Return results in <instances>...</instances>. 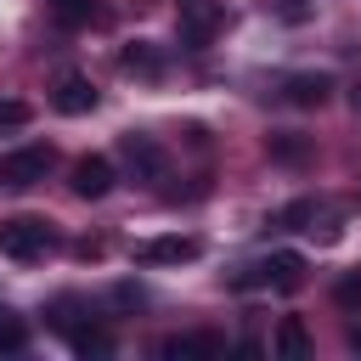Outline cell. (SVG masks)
<instances>
[{"mask_svg":"<svg viewBox=\"0 0 361 361\" xmlns=\"http://www.w3.org/2000/svg\"><path fill=\"white\" fill-rule=\"evenodd\" d=\"M203 254V243L197 237H147L141 248H135V265H186V259H197Z\"/></svg>","mask_w":361,"mask_h":361,"instance_id":"8992f818","label":"cell"},{"mask_svg":"<svg viewBox=\"0 0 361 361\" xmlns=\"http://www.w3.org/2000/svg\"><path fill=\"white\" fill-rule=\"evenodd\" d=\"M68 344H73V355H113V338L96 327V322H73L68 333H62Z\"/></svg>","mask_w":361,"mask_h":361,"instance_id":"4fadbf2b","label":"cell"},{"mask_svg":"<svg viewBox=\"0 0 361 361\" xmlns=\"http://www.w3.org/2000/svg\"><path fill=\"white\" fill-rule=\"evenodd\" d=\"M158 355H164V361H214V355H226V338H214V333H186V338H164Z\"/></svg>","mask_w":361,"mask_h":361,"instance_id":"ba28073f","label":"cell"},{"mask_svg":"<svg viewBox=\"0 0 361 361\" xmlns=\"http://www.w3.org/2000/svg\"><path fill=\"white\" fill-rule=\"evenodd\" d=\"M45 248H51V226H45L39 214H6V220H0V254H6V259H23V265H28V259H39Z\"/></svg>","mask_w":361,"mask_h":361,"instance_id":"6da1fadb","label":"cell"},{"mask_svg":"<svg viewBox=\"0 0 361 361\" xmlns=\"http://www.w3.org/2000/svg\"><path fill=\"white\" fill-rule=\"evenodd\" d=\"M276 355H288V361H305L310 355V333H305L299 316H282L276 322Z\"/></svg>","mask_w":361,"mask_h":361,"instance_id":"7c38bea8","label":"cell"},{"mask_svg":"<svg viewBox=\"0 0 361 361\" xmlns=\"http://www.w3.org/2000/svg\"><path fill=\"white\" fill-rule=\"evenodd\" d=\"M265 282H271V288H282V293H293V288L305 282V259H299L293 248H276V254L265 259Z\"/></svg>","mask_w":361,"mask_h":361,"instance_id":"30bf717a","label":"cell"},{"mask_svg":"<svg viewBox=\"0 0 361 361\" xmlns=\"http://www.w3.org/2000/svg\"><path fill=\"white\" fill-rule=\"evenodd\" d=\"M51 107L68 113V118H79V113L96 107V85H90L85 73H56V85H51Z\"/></svg>","mask_w":361,"mask_h":361,"instance_id":"52a82bcc","label":"cell"},{"mask_svg":"<svg viewBox=\"0 0 361 361\" xmlns=\"http://www.w3.org/2000/svg\"><path fill=\"white\" fill-rule=\"evenodd\" d=\"M265 147H271V158H282V164H305V158H310V141L293 135V130H276Z\"/></svg>","mask_w":361,"mask_h":361,"instance_id":"9a60e30c","label":"cell"},{"mask_svg":"<svg viewBox=\"0 0 361 361\" xmlns=\"http://www.w3.org/2000/svg\"><path fill=\"white\" fill-rule=\"evenodd\" d=\"M23 344H28V327H23V322H17V316L0 305V355H17Z\"/></svg>","mask_w":361,"mask_h":361,"instance_id":"e0dca14e","label":"cell"},{"mask_svg":"<svg viewBox=\"0 0 361 361\" xmlns=\"http://www.w3.org/2000/svg\"><path fill=\"white\" fill-rule=\"evenodd\" d=\"M118 68H124V73H141V79H152V73H164V56H158L147 39H130V45L118 51Z\"/></svg>","mask_w":361,"mask_h":361,"instance_id":"8fae6325","label":"cell"},{"mask_svg":"<svg viewBox=\"0 0 361 361\" xmlns=\"http://www.w3.org/2000/svg\"><path fill=\"white\" fill-rule=\"evenodd\" d=\"M350 350H361V327H350Z\"/></svg>","mask_w":361,"mask_h":361,"instance_id":"44dd1931","label":"cell"},{"mask_svg":"<svg viewBox=\"0 0 361 361\" xmlns=\"http://www.w3.org/2000/svg\"><path fill=\"white\" fill-rule=\"evenodd\" d=\"M113 180H118V169H113V158H102V152H85V158L68 169V186H73V197H85V203L107 197Z\"/></svg>","mask_w":361,"mask_h":361,"instance_id":"5b68a950","label":"cell"},{"mask_svg":"<svg viewBox=\"0 0 361 361\" xmlns=\"http://www.w3.org/2000/svg\"><path fill=\"white\" fill-rule=\"evenodd\" d=\"M51 11H56V23L62 28H79V23H90L96 17V0H45Z\"/></svg>","mask_w":361,"mask_h":361,"instance_id":"2e32d148","label":"cell"},{"mask_svg":"<svg viewBox=\"0 0 361 361\" xmlns=\"http://www.w3.org/2000/svg\"><path fill=\"white\" fill-rule=\"evenodd\" d=\"M327 96H333L327 73H288L282 79V102H293V107H322Z\"/></svg>","mask_w":361,"mask_h":361,"instance_id":"9c48e42d","label":"cell"},{"mask_svg":"<svg viewBox=\"0 0 361 361\" xmlns=\"http://www.w3.org/2000/svg\"><path fill=\"white\" fill-rule=\"evenodd\" d=\"M118 164L130 169V180H141V186H152V180H164L169 175V152L152 141V135H118Z\"/></svg>","mask_w":361,"mask_h":361,"instance_id":"3957f363","label":"cell"},{"mask_svg":"<svg viewBox=\"0 0 361 361\" xmlns=\"http://www.w3.org/2000/svg\"><path fill=\"white\" fill-rule=\"evenodd\" d=\"M350 107H355V118H361V85H355V96H350Z\"/></svg>","mask_w":361,"mask_h":361,"instance_id":"7402d4cb","label":"cell"},{"mask_svg":"<svg viewBox=\"0 0 361 361\" xmlns=\"http://www.w3.org/2000/svg\"><path fill=\"white\" fill-rule=\"evenodd\" d=\"M316 220H322V203H316V197H293V203L276 214V226H288V231H316Z\"/></svg>","mask_w":361,"mask_h":361,"instance_id":"5bb4252c","label":"cell"},{"mask_svg":"<svg viewBox=\"0 0 361 361\" xmlns=\"http://www.w3.org/2000/svg\"><path fill=\"white\" fill-rule=\"evenodd\" d=\"M28 118H34V107L23 96H0V130H23Z\"/></svg>","mask_w":361,"mask_h":361,"instance_id":"d6986e66","label":"cell"},{"mask_svg":"<svg viewBox=\"0 0 361 361\" xmlns=\"http://www.w3.org/2000/svg\"><path fill=\"white\" fill-rule=\"evenodd\" d=\"M113 299H118V305H141V299H147V293H141V288H135V282H118V288H113Z\"/></svg>","mask_w":361,"mask_h":361,"instance_id":"ffe728a7","label":"cell"},{"mask_svg":"<svg viewBox=\"0 0 361 361\" xmlns=\"http://www.w3.org/2000/svg\"><path fill=\"white\" fill-rule=\"evenodd\" d=\"M220 28H226V6L220 0H175V34H180V45L203 51Z\"/></svg>","mask_w":361,"mask_h":361,"instance_id":"7a4b0ae2","label":"cell"},{"mask_svg":"<svg viewBox=\"0 0 361 361\" xmlns=\"http://www.w3.org/2000/svg\"><path fill=\"white\" fill-rule=\"evenodd\" d=\"M333 299H338V310H361V271H344L333 282Z\"/></svg>","mask_w":361,"mask_h":361,"instance_id":"ac0fdd59","label":"cell"},{"mask_svg":"<svg viewBox=\"0 0 361 361\" xmlns=\"http://www.w3.org/2000/svg\"><path fill=\"white\" fill-rule=\"evenodd\" d=\"M56 169V147H17V152H6L0 158V186H11V192H23V186H39L45 175Z\"/></svg>","mask_w":361,"mask_h":361,"instance_id":"277c9868","label":"cell"}]
</instances>
